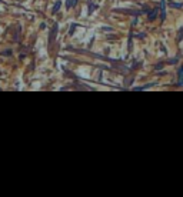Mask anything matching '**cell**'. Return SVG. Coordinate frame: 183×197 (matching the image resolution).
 I'll list each match as a JSON object with an SVG mask.
<instances>
[{
  "label": "cell",
  "instance_id": "6da1fadb",
  "mask_svg": "<svg viewBox=\"0 0 183 197\" xmlns=\"http://www.w3.org/2000/svg\"><path fill=\"white\" fill-rule=\"evenodd\" d=\"M74 4H76V0H67V9L69 7H73Z\"/></svg>",
  "mask_w": 183,
  "mask_h": 197
},
{
  "label": "cell",
  "instance_id": "7a4b0ae2",
  "mask_svg": "<svg viewBox=\"0 0 183 197\" xmlns=\"http://www.w3.org/2000/svg\"><path fill=\"white\" fill-rule=\"evenodd\" d=\"M59 6H60V1H57V3H56V7H55V10H53V11H56V10H59Z\"/></svg>",
  "mask_w": 183,
  "mask_h": 197
}]
</instances>
